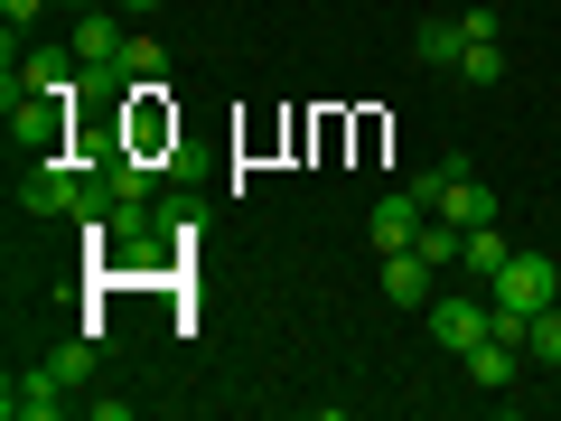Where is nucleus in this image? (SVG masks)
Returning a JSON list of instances; mask_svg holds the SVG:
<instances>
[{
  "instance_id": "obj_1",
  "label": "nucleus",
  "mask_w": 561,
  "mask_h": 421,
  "mask_svg": "<svg viewBox=\"0 0 561 421\" xmlns=\"http://www.w3.org/2000/svg\"><path fill=\"white\" fill-rule=\"evenodd\" d=\"M552 291H561L552 253H505V272L486 281V300H496V338H524L534 309H552Z\"/></svg>"
},
{
  "instance_id": "obj_2",
  "label": "nucleus",
  "mask_w": 561,
  "mask_h": 421,
  "mask_svg": "<svg viewBox=\"0 0 561 421\" xmlns=\"http://www.w3.org/2000/svg\"><path fill=\"white\" fill-rule=\"evenodd\" d=\"M66 113H76L66 94H10V84H0V122H10V150H20V160H57Z\"/></svg>"
},
{
  "instance_id": "obj_3",
  "label": "nucleus",
  "mask_w": 561,
  "mask_h": 421,
  "mask_svg": "<svg viewBox=\"0 0 561 421\" xmlns=\"http://www.w3.org/2000/svg\"><path fill=\"white\" fill-rule=\"evenodd\" d=\"M84 197H94V179H84L76 160H28L20 169V216H84Z\"/></svg>"
},
{
  "instance_id": "obj_4",
  "label": "nucleus",
  "mask_w": 561,
  "mask_h": 421,
  "mask_svg": "<svg viewBox=\"0 0 561 421\" xmlns=\"http://www.w3.org/2000/svg\"><path fill=\"white\" fill-rule=\"evenodd\" d=\"M421 328H431L449 356H468L478 338H496V300H478V291H440V300L421 309Z\"/></svg>"
},
{
  "instance_id": "obj_5",
  "label": "nucleus",
  "mask_w": 561,
  "mask_h": 421,
  "mask_svg": "<svg viewBox=\"0 0 561 421\" xmlns=\"http://www.w3.org/2000/svg\"><path fill=\"white\" fill-rule=\"evenodd\" d=\"M66 402H76V394H66V375H57V365H28V375H10V384H0V412H10V421H57Z\"/></svg>"
},
{
  "instance_id": "obj_6",
  "label": "nucleus",
  "mask_w": 561,
  "mask_h": 421,
  "mask_svg": "<svg viewBox=\"0 0 561 421\" xmlns=\"http://www.w3.org/2000/svg\"><path fill=\"white\" fill-rule=\"evenodd\" d=\"M421 225H431V197H421V187H393V197H375L365 235H375L383 253H402V243H421Z\"/></svg>"
},
{
  "instance_id": "obj_7",
  "label": "nucleus",
  "mask_w": 561,
  "mask_h": 421,
  "mask_svg": "<svg viewBox=\"0 0 561 421\" xmlns=\"http://www.w3.org/2000/svg\"><path fill=\"white\" fill-rule=\"evenodd\" d=\"M383 300H393V309H431V300H440V262H421L412 243L383 253Z\"/></svg>"
},
{
  "instance_id": "obj_8",
  "label": "nucleus",
  "mask_w": 561,
  "mask_h": 421,
  "mask_svg": "<svg viewBox=\"0 0 561 421\" xmlns=\"http://www.w3.org/2000/svg\"><path fill=\"white\" fill-rule=\"evenodd\" d=\"M10 94H66V103H76L84 94V57H76V47H66V57H20V66H10Z\"/></svg>"
},
{
  "instance_id": "obj_9",
  "label": "nucleus",
  "mask_w": 561,
  "mask_h": 421,
  "mask_svg": "<svg viewBox=\"0 0 561 421\" xmlns=\"http://www.w3.org/2000/svg\"><path fill=\"white\" fill-rule=\"evenodd\" d=\"M524 338H478L468 346V384H478V394H515V375H524Z\"/></svg>"
},
{
  "instance_id": "obj_10",
  "label": "nucleus",
  "mask_w": 561,
  "mask_h": 421,
  "mask_svg": "<svg viewBox=\"0 0 561 421\" xmlns=\"http://www.w3.org/2000/svg\"><path fill=\"white\" fill-rule=\"evenodd\" d=\"M505 253H515V243H505L496 225H468V243H459V272H468V281H478V291H486V281L505 272Z\"/></svg>"
},
{
  "instance_id": "obj_11",
  "label": "nucleus",
  "mask_w": 561,
  "mask_h": 421,
  "mask_svg": "<svg viewBox=\"0 0 561 421\" xmlns=\"http://www.w3.org/2000/svg\"><path fill=\"white\" fill-rule=\"evenodd\" d=\"M459 47H468L459 20H421V29H412V57H421V66H459Z\"/></svg>"
},
{
  "instance_id": "obj_12",
  "label": "nucleus",
  "mask_w": 561,
  "mask_h": 421,
  "mask_svg": "<svg viewBox=\"0 0 561 421\" xmlns=\"http://www.w3.org/2000/svg\"><path fill=\"white\" fill-rule=\"evenodd\" d=\"M160 66H169V47L150 38V29H131V38H122V76H131V84H160Z\"/></svg>"
},
{
  "instance_id": "obj_13",
  "label": "nucleus",
  "mask_w": 561,
  "mask_h": 421,
  "mask_svg": "<svg viewBox=\"0 0 561 421\" xmlns=\"http://www.w3.org/2000/svg\"><path fill=\"white\" fill-rule=\"evenodd\" d=\"M459 84H505V47L496 38H468L459 47Z\"/></svg>"
},
{
  "instance_id": "obj_14",
  "label": "nucleus",
  "mask_w": 561,
  "mask_h": 421,
  "mask_svg": "<svg viewBox=\"0 0 561 421\" xmlns=\"http://www.w3.org/2000/svg\"><path fill=\"white\" fill-rule=\"evenodd\" d=\"M47 365L66 375V394H84V384H94V338H66L57 356H47Z\"/></svg>"
},
{
  "instance_id": "obj_15",
  "label": "nucleus",
  "mask_w": 561,
  "mask_h": 421,
  "mask_svg": "<svg viewBox=\"0 0 561 421\" xmlns=\"http://www.w3.org/2000/svg\"><path fill=\"white\" fill-rule=\"evenodd\" d=\"M524 356H534V365H561V309H534V328H524Z\"/></svg>"
},
{
  "instance_id": "obj_16",
  "label": "nucleus",
  "mask_w": 561,
  "mask_h": 421,
  "mask_svg": "<svg viewBox=\"0 0 561 421\" xmlns=\"http://www.w3.org/2000/svg\"><path fill=\"white\" fill-rule=\"evenodd\" d=\"M47 10H57V0H0V20H10V29H28V20H47Z\"/></svg>"
},
{
  "instance_id": "obj_17",
  "label": "nucleus",
  "mask_w": 561,
  "mask_h": 421,
  "mask_svg": "<svg viewBox=\"0 0 561 421\" xmlns=\"http://www.w3.org/2000/svg\"><path fill=\"white\" fill-rule=\"evenodd\" d=\"M113 10H122V20H150V10H160V0H113Z\"/></svg>"
}]
</instances>
